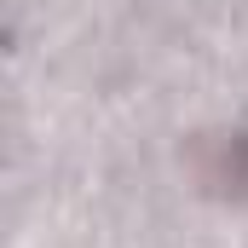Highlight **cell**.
Returning a JSON list of instances; mask_svg holds the SVG:
<instances>
[{
	"label": "cell",
	"mask_w": 248,
	"mask_h": 248,
	"mask_svg": "<svg viewBox=\"0 0 248 248\" xmlns=\"http://www.w3.org/2000/svg\"><path fill=\"white\" fill-rule=\"evenodd\" d=\"M190 173L202 190H248V133H202L190 144Z\"/></svg>",
	"instance_id": "6da1fadb"
}]
</instances>
